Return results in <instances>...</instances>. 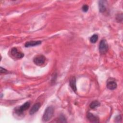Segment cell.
Instances as JSON below:
<instances>
[{
    "label": "cell",
    "mask_w": 123,
    "mask_h": 123,
    "mask_svg": "<svg viewBox=\"0 0 123 123\" xmlns=\"http://www.w3.org/2000/svg\"><path fill=\"white\" fill-rule=\"evenodd\" d=\"M116 20L118 22H121L122 21V20H123V14L122 13L119 14V15H117V16H116Z\"/></svg>",
    "instance_id": "9a60e30c"
},
{
    "label": "cell",
    "mask_w": 123,
    "mask_h": 123,
    "mask_svg": "<svg viewBox=\"0 0 123 123\" xmlns=\"http://www.w3.org/2000/svg\"><path fill=\"white\" fill-rule=\"evenodd\" d=\"M8 72V71L4 68H3L2 67H0V73L1 74H5V73H7Z\"/></svg>",
    "instance_id": "e0dca14e"
},
{
    "label": "cell",
    "mask_w": 123,
    "mask_h": 123,
    "mask_svg": "<svg viewBox=\"0 0 123 123\" xmlns=\"http://www.w3.org/2000/svg\"><path fill=\"white\" fill-rule=\"evenodd\" d=\"M10 54L12 57L17 59H21L24 56V54L20 51H18L16 48H12L11 49Z\"/></svg>",
    "instance_id": "7a4b0ae2"
},
{
    "label": "cell",
    "mask_w": 123,
    "mask_h": 123,
    "mask_svg": "<svg viewBox=\"0 0 123 123\" xmlns=\"http://www.w3.org/2000/svg\"><path fill=\"white\" fill-rule=\"evenodd\" d=\"M45 57L41 54L36 56L33 59V62L37 66H40L43 64L45 62Z\"/></svg>",
    "instance_id": "3957f363"
},
{
    "label": "cell",
    "mask_w": 123,
    "mask_h": 123,
    "mask_svg": "<svg viewBox=\"0 0 123 123\" xmlns=\"http://www.w3.org/2000/svg\"><path fill=\"white\" fill-rule=\"evenodd\" d=\"M87 119L91 123H99V118L93 114L88 112L86 114Z\"/></svg>",
    "instance_id": "8992f818"
},
{
    "label": "cell",
    "mask_w": 123,
    "mask_h": 123,
    "mask_svg": "<svg viewBox=\"0 0 123 123\" xmlns=\"http://www.w3.org/2000/svg\"><path fill=\"white\" fill-rule=\"evenodd\" d=\"M98 8H99V11L100 12L102 13L105 12L106 8L105 5L104 1L103 0L98 1Z\"/></svg>",
    "instance_id": "8fae6325"
},
{
    "label": "cell",
    "mask_w": 123,
    "mask_h": 123,
    "mask_svg": "<svg viewBox=\"0 0 123 123\" xmlns=\"http://www.w3.org/2000/svg\"><path fill=\"white\" fill-rule=\"evenodd\" d=\"M41 43V41H31L26 42L25 43V47L28 48V47H34V46L40 45Z\"/></svg>",
    "instance_id": "30bf717a"
},
{
    "label": "cell",
    "mask_w": 123,
    "mask_h": 123,
    "mask_svg": "<svg viewBox=\"0 0 123 123\" xmlns=\"http://www.w3.org/2000/svg\"><path fill=\"white\" fill-rule=\"evenodd\" d=\"M58 122H62V123H66L67 122L65 117L63 115H61L60 116V117L59 118V121Z\"/></svg>",
    "instance_id": "5bb4252c"
},
{
    "label": "cell",
    "mask_w": 123,
    "mask_h": 123,
    "mask_svg": "<svg viewBox=\"0 0 123 123\" xmlns=\"http://www.w3.org/2000/svg\"><path fill=\"white\" fill-rule=\"evenodd\" d=\"M117 85L116 82L114 80H109L107 81V87L110 90H114L117 88Z\"/></svg>",
    "instance_id": "52a82bcc"
},
{
    "label": "cell",
    "mask_w": 123,
    "mask_h": 123,
    "mask_svg": "<svg viewBox=\"0 0 123 123\" xmlns=\"http://www.w3.org/2000/svg\"><path fill=\"white\" fill-rule=\"evenodd\" d=\"M98 39V36L97 34H94L90 38V41L92 43H95Z\"/></svg>",
    "instance_id": "4fadbf2b"
},
{
    "label": "cell",
    "mask_w": 123,
    "mask_h": 123,
    "mask_svg": "<svg viewBox=\"0 0 123 123\" xmlns=\"http://www.w3.org/2000/svg\"><path fill=\"white\" fill-rule=\"evenodd\" d=\"M108 45L107 41L105 39H102L99 43V52L101 54H104L108 51Z\"/></svg>",
    "instance_id": "277c9868"
},
{
    "label": "cell",
    "mask_w": 123,
    "mask_h": 123,
    "mask_svg": "<svg viewBox=\"0 0 123 123\" xmlns=\"http://www.w3.org/2000/svg\"><path fill=\"white\" fill-rule=\"evenodd\" d=\"M82 10H83V12H86L88 11V6L87 5H84L82 6Z\"/></svg>",
    "instance_id": "2e32d148"
},
{
    "label": "cell",
    "mask_w": 123,
    "mask_h": 123,
    "mask_svg": "<svg viewBox=\"0 0 123 123\" xmlns=\"http://www.w3.org/2000/svg\"><path fill=\"white\" fill-rule=\"evenodd\" d=\"M30 107V103L29 102H26L22 105H21L18 109L17 110L16 112L19 114H22L24 111L27 110Z\"/></svg>",
    "instance_id": "5b68a950"
},
{
    "label": "cell",
    "mask_w": 123,
    "mask_h": 123,
    "mask_svg": "<svg viewBox=\"0 0 123 123\" xmlns=\"http://www.w3.org/2000/svg\"><path fill=\"white\" fill-rule=\"evenodd\" d=\"M54 113V109L52 106L48 107L43 115L42 120L44 122H48L49 121L53 116Z\"/></svg>",
    "instance_id": "6da1fadb"
},
{
    "label": "cell",
    "mask_w": 123,
    "mask_h": 123,
    "mask_svg": "<svg viewBox=\"0 0 123 123\" xmlns=\"http://www.w3.org/2000/svg\"><path fill=\"white\" fill-rule=\"evenodd\" d=\"M69 85L72 90L75 92H76L77 90V88H76V79L74 76L72 77L69 81Z\"/></svg>",
    "instance_id": "9c48e42d"
},
{
    "label": "cell",
    "mask_w": 123,
    "mask_h": 123,
    "mask_svg": "<svg viewBox=\"0 0 123 123\" xmlns=\"http://www.w3.org/2000/svg\"><path fill=\"white\" fill-rule=\"evenodd\" d=\"M100 105V103L97 101V100H95V101H92L90 105H89V107L91 109H94L97 107H98V106H99Z\"/></svg>",
    "instance_id": "7c38bea8"
},
{
    "label": "cell",
    "mask_w": 123,
    "mask_h": 123,
    "mask_svg": "<svg viewBox=\"0 0 123 123\" xmlns=\"http://www.w3.org/2000/svg\"><path fill=\"white\" fill-rule=\"evenodd\" d=\"M40 107H41V104L40 103H38V102L36 103L31 108L29 111V114L30 115L34 114V113H35L38 111V110L40 109Z\"/></svg>",
    "instance_id": "ba28073f"
}]
</instances>
